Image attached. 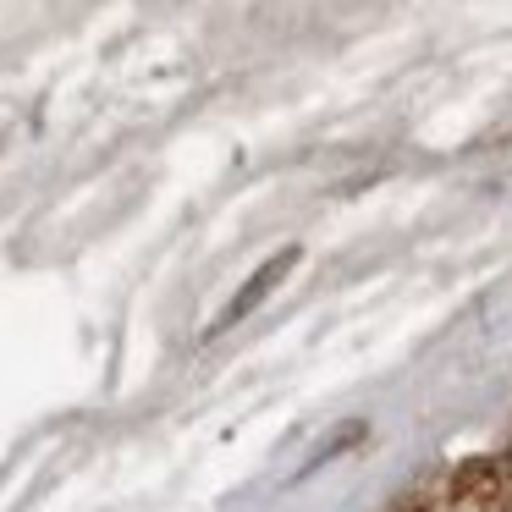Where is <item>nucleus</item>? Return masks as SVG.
<instances>
[{"mask_svg": "<svg viewBox=\"0 0 512 512\" xmlns=\"http://www.w3.org/2000/svg\"><path fill=\"white\" fill-rule=\"evenodd\" d=\"M292 265H298V248H281L276 259H265V265L254 270V281H243V292H237V298L226 303V309H221V320H215L210 331H226V325H237V320H243V314H248V309H254V303H259V298H265L270 287H276L281 276H287Z\"/></svg>", "mask_w": 512, "mask_h": 512, "instance_id": "f257e3e1", "label": "nucleus"}]
</instances>
